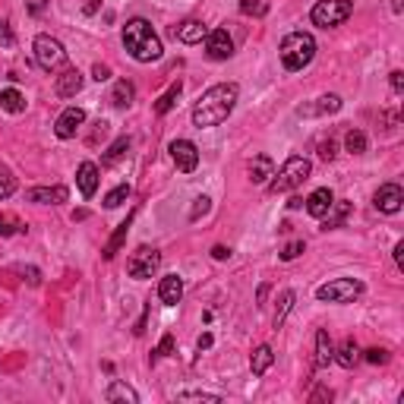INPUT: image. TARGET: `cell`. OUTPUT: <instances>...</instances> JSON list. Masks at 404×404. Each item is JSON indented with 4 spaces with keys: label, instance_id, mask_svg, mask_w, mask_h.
<instances>
[{
    "label": "cell",
    "instance_id": "6da1fadb",
    "mask_svg": "<svg viewBox=\"0 0 404 404\" xmlns=\"http://www.w3.org/2000/svg\"><path fill=\"white\" fill-rule=\"evenodd\" d=\"M240 85L237 83H218L212 89H206L199 95V101L193 105V126L208 130V126H218L231 117L234 105H237Z\"/></svg>",
    "mask_w": 404,
    "mask_h": 404
},
{
    "label": "cell",
    "instance_id": "7a4b0ae2",
    "mask_svg": "<svg viewBox=\"0 0 404 404\" xmlns=\"http://www.w3.org/2000/svg\"><path fill=\"white\" fill-rule=\"evenodd\" d=\"M120 38H124L126 54H130L136 64H152V60H161V54H165L158 32H155L152 23H149V19H143V16L126 19L124 35H120Z\"/></svg>",
    "mask_w": 404,
    "mask_h": 404
},
{
    "label": "cell",
    "instance_id": "3957f363",
    "mask_svg": "<svg viewBox=\"0 0 404 404\" xmlns=\"http://www.w3.org/2000/svg\"><path fill=\"white\" fill-rule=\"evenodd\" d=\"M278 57L287 73L307 70L316 57V38L309 35V32H287L278 44Z\"/></svg>",
    "mask_w": 404,
    "mask_h": 404
},
{
    "label": "cell",
    "instance_id": "277c9868",
    "mask_svg": "<svg viewBox=\"0 0 404 404\" xmlns=\"http://www.w3.org/2000/svg\"><path fill=\"white\" fill-rule=\"evenodd\" d=\"M309 174H313V161L303 158V155H291V158L278 167V174H272V180H268L266 186H268V193L297 190L303 180H309Z\"/></svg>",
    "mask_w": 404,
    "mask_h": 404
},
{
    "label": "cell",
    "instance_id": "5b68a950",
    "mask_svg": "<svg viewBox=\"0 0 404 404\" xmlns=\"http://www.w3.org/2000/svg\"><path fill=\"white\" fill-rule=\"evenodd\" d=\"M351 13H354L351 0H316V6L309 10V19H313V25H319V29H335V25L347 23Z\"/></svg>",
    "mask_w": 404,
    "mask_h": 404
},
{
    "label": "cell",
    "instance_id": "8992f818",
    "mask_svg": "<svg viewBox=\"0 0 404 404\" xmlns=\"http://www.w3.org/2000/svg\"><path fill=\"white\" fill-rule=\"evenodd\" d=\"M360 294H363V281L357 278H332L316 287V300L319 303H354Z\"/></svg>",
    "mask_w": 404,
    "mask_h": 404
},
{
    "label": "cell",
    "instance_id": "52a82bcc",
    "mask_svg": "<svg viewBox=\"0 0 404 404\" xmlns=\"http://www.w3.org/2000/svg\"><path fill=\"white\" fill-rule=\"evenodd\" d=\"M32 51H35V64L42 66L44 73H57L66 66V51L54 35H38Z\"/></svg>",
    "mask_w": 404,
    "mask_h": 404
},
{
    "label": "cell",
    "instance_id": "ba28073f",
    "mask_svg": "<svg viewBox=\"0 0 404 404\" xmlns=\"http://www.w3.org/2000/svg\"><path fill=\"white\" fill-rule=\"evenodd\" d=\"M158 266H161V253L155 250V246H139V250L130 253V259H126V275L136 281H145L158 272Z\"/></svg>",
    "mask_w": 404,
    "mask_h": 404
},
{
    "label": "cell",
    "instance_id": "9c48e42d",
    "mask_svg": "<svg viewBox=\"0 0 404 404\" xmlns=\"http://www.w3.org/2000/svg\"><path fill=\"white\" fill-rule=\"evenodd\" d=\"M171 158H174V165H177L180 174H193L199 167L196 143H190V139H174L171 143Z\"/></svg>",
    "mask_w": 404,
    "mask_h": 404
},
{
    "label": "cell",
    "instance_id": "30bf717a",
    "mask_svg": "<svg viewBox=\"0 0 404 404\" xmlns=\"http://www.w3.org/2000/svg\"><path fill=\"white\" fill-rule=\"evenodd\" d=\"M373 206H376V212H382V215L401 212V206H404V190H401L398 184H382L379 190H376V196H373Z\"/></svg>",
    "mask_w": 404,
    "mask_h": 404
},
{
    "label": "cell",
    "instance_id": "8fae6325",
    "mask_svg": "<svg viewBox=\"0 0 404 404\" xmlns=\"http://www.w3.org/2000/svg\"><path fill=\"white\" fill-rule=\"evenodd\" d=\"M206 54L212 60H231L234 57V38L227 35V29H208V35H206Z\"/></svg>",
    "mask_w": 404,
    "mask_h": 404
},
{
    "label": "cell",
    "instance_id": "7c38bea8",
    "mask_svg": "<svg viewBox=\"0 0 404 404\" xmlns=\"http://www.w3.org/2000/svg\"><path fill=\"white\" fill-rule=\"evenodd\" d=\"M83 124H85V111H83V107H66V111L54 120V136H57V139H73Z\"/></svg>",
    "mask_w": 404,
    "mask_h": 404
},
{
    "label": "cell",
    "instance_id": "4fadbf2b",
    "mask_svg": "<svg viewBox=\"0 0 404 404\" xmlns=\"http://www.w3.org/2000/svg\"><path fill=\"white\" fill-rule=\"evenodd\" d=\"M83 85H85V76L76 66H64V73L54 79V92H57L60 98H76L79 92H83Z\"/></svg>",
    "mask_w": 404,
    "mask_h": 404
},
{
    "label": "cell",
    "instance_id": "5bb4252c",
    "mask_svg": "<svg viewBox=\"0 0 404 404\" xmlns=\"http://www.w3.org/2000/svg\"><path fill=\"white\" fill-rule=\"evenodd\" d=\"M70 199V190L66 186H32L25 190V202H35V206H60V202Z\"/></svg>",
    "mask_w": 404,
    "mask_h": 404
},
{
    "label": "cell",
    "instance_id": "9a60e30c",
    "mask_svg": "<svg viewBox=\"0 0 404 404\" xmlns=\"http://www.w3.org/2000/svg\"><path fill=\"white\" fill-rule=\"evenodd\" d=\"M174 38H177L180 44H202L208 35V25L202 23V19H186V23H180L177 29L171 32Z\"/></svg>",
    "mask_w": 404,
    "mask_h": 404
},
{
    "label": "cell",
    "instance_id": "2e32d148",
    "mask_svg": "<svg viewBox=\"0 0 404 404\" xmlns=\"http://www.w3.org/2000/svg\"><path fill=\"white\" fill-rule=\"evenodd\" d=\"M341 105H345L341 95H322V98H316V105L297 107V117H326V114H338Z\"/></svg>",
    "mask_w": 404,
    "mask_h": 404
},
{
    "label": "cell",
    "instance_id": "e0dca14e",
    "mask_svg": "<svg viewBox=\"0 0 404 404\" xmlns=\"http://www.w3.org/2000/svg\"><path fill=\"white\" fill-rule=\"evenodd\" d=\"M76 186L79 193H83V199H92L98 190V165L95 161H83V165L76 167Z\"/></svg>",
    "mask_w": 404,
    "mask_h": 404
},
{
    "label": "cell",
    "instance_id": "ac0fdd59",
    "mask_svg": "<svg viewBox=\"0 0 404 404\" xmlns=\"http://www.w3.org/2000/svg\"><path fill=\"white\" fill-rule=\"evenodd\" d=\"M332 202H335V193L328 190V186H319V190H313L307 199H303V206H307V212L313 215V218H326V212L332 208Z\"/></svg>",
    "mask_w": 404,
    "mask_h": 404
},
{
    "label": "cell",
    "instance_id": "d6986e66",
    "mask_svg": "<svg viewBox=\"0 0 404 404\" xmlns=\"http://www.w3.org/2000/svg\"><path fill=\"white\" fill-rule=\"evenodd\" d=\"M158 300L165 303V307H177V303L184 300V278H180V275H165L158 285Z\"/></svg>",
    "mask_w": 404,
    "mask_h": 404
},
{
    "label": "cell",
    "instance_id": "ffe728a7",
    "mask_svg": "<svg viewBox=\"0 0 404 404\" xmlns=\"http://www.w3.org/2000/svg\"><path fill=\"white\" fill-rule=\"evenodd\" d=\"M246 174H250V184H256V186L268 184L275 174V161L268 158V155H256L250 165H246Z\"/></svg>",
    "mask_w": 404,
    "mask_h": 404
},
{
    "label": "cell",
    "instance_id": "44dd1931",
    "mask_svg": "<svg viewBox=\"0 0 404 404\" xmlns=\"http://www.w3.org/2000/svg\"><path fill=\"white\" fill-rule=\"evenodd\" d=\"M332 357H335L332 335H328V328H319V332H316V357H313V367H316V369H326L328 363H332Z\"/></svg>",
    "mask_w": 404,
    "mask_h": 404
},
{
    "label": "cell",
    "instance_id": "7402d4cb",
    "mask_svg": "<svg viewBox=\"0 0 404 404\" xmlns=\"http://www.w3.org/2000/svg\"><path fill=\"white\" fill-rule=\"evenodd\" d=\"M133 98H136V85L130 83V79H117L114 83V89H111V105L117 107V111H124V107H130L133 105Z\"/></svg>",
    "mask_w": 404,
    "mask_h": 404
},
{
    "label": "cell",
    "instance_id": "603a6c76",
    "mask_svg": "<svg viewBox=\"0 0 404 404\" xmlns=\"http://www.w3.org/2000/svg\"><path fill=\"white\" fill-rule=\"evenodd\" d=\"M130 225H133V215H126V221H120L117 231H114V234H111V240L105 244V250H101V256H105L107 262H111L114 256L120 253V246L126 244V234H130Z\"/></svg>",
    "mask_w": 404,
    "mask_h": 404
},
{
    "label": "cell",
    "instance_id": "cb8c5ba5",
    "mask_svg": "<svg viewBox=\"0 0 404 404\" xmlns=\"http://www.w3.org/2000/svg\"><path fill=\"white\" fill-rule=\"evenodd\" d=\"M347 215H351V202L335 199L332 208L326 212V218H322V231H335V227H341L347 221Z\"/></svg>",
    "mask_w": 404,
    "mask_h": 404
},
{
    "label": "cell",
    "instance_id": "d4e9b609",
    "mask_svg": "<svg viewBox=\"0 0 404 404\" xmlns=\"http://www.w3.org/2000/svg\"><path fill=\"white\" fill-rule=\"evenodd\" d=\"M338 367H345V369H354L357 367V360H360V347H357V341L354 338H345L338 347H335V357H332Z\"/></svg>",
    "mask_w": 404,
    "mask_h": 404
},
{
    "label": "cell",
    "instance_id": "484cf974",
    "mask_svg": "<svg viewBox=\"0 0 404 404\" xmlns=\"http://www.w3.org/2000/svg\"><path fill=\"white\" fill-rule=\"evenodd\" d=\"M272 363H275V351L268 345H259L250 354V373L253 376H266L268 369H272Z\"/></svg>",
    "mask_w": 404,
    "mask_h": 404
},
{
    "label": "cell",
    "instance_id": "4316f807",
    "mask_svg": "<svg viewBox=\"0 0 404 404\" xmlns=\"http://www.w3.org/2000/svg\"><path fill=\"white\" fill-rule=\"evenodd\" d=\"M105 401H111V404H117V401H124V404H139V395H136V388H130L126 382L114 379L111 386H107V392H105Z\"/></svg>",
    "mask_w": 404,
    "mask_h": 404
},
{
    "label": "cell",
    "instance_id": "83f0119b",
    "mask_svg": "<svg viewBox=\"0 0 404 404\" xmlns=\"http://www.w3.org/2000/svg\"><path fill=\"white\" fill-rule=\"evenodd\" d=\"M180 92H184V83H171L167 85V92L165 95H161L158 101H155V114H158V117H165L167 111H174V105H177V98H180Z\"/></svg>",
    "mask_w": 404,
    "mask_h": 404
},
{
    "label": "cell",
    "instance_id": "f1b7e54d",
    "mask_svg": "<svg viewBox=\"0 0 404 404\" xmlns=\"http://www.w3.org/2000/svg\"><path fill=\"white\" fill-rule=\"evenodd\" d=\"M126 152H130V136H117V139L111 143V149L101 155V167H114Z\"/></svg>",
    "mask_w": 404,
    "mask_h": 404
},
{
    "label": "cell",
    "instance_id": "f546056e",
    "mask_svg": "<svg viewBox=\"0 0 404 404\" xmlns=\"http://www.w3.org/2000/svg\"><path fill=\"white\" fill-rule=\"evenodd\" d=\"M0 107L6 114H23L25 111V95L19 89H4L0 92Z\"/></svg>",
    "mask_w": 404,
    "mask_h": 404
},
{
    "label": "cell",
    "instance_id": "4dcf8cb0",
    "mask_svg": "<svg viewBox=\"0 0 404 404\" xmlns=\"http://www.w3.org/2000/svg\"><path fill=\"white\" fill-rule=\"evenodd\" d=\"M294 300H297V294H294V291H285V294H281V303H278V309H275V319H272L275 328L285 326V319H287V313H291Z\"/></svg>",
    "mask_w": 404,
    "mask_h": 404
},
{
    "label": "cell",
    "instance_id": "1f68e13d",
    "mask_svg": "<svg viewBox=\"0 0 404 404\" xmlns=\"http://www.w3.org/2000/svg\"><path fill=\"white\" fill-rule=\"evenodd\" d=\"M25 231V225L13 212H0V237H13V234Z\"/></svg>",
    "mask_w": 404,
    "mask_h": 404
},
{
    "label": "cell",
    "instance_id": "d6a6232c",
    "mask_svg": "<svg viewBox=\"0 0 404 404\" xmlns=\"http://www.w3.org/2000/svg\"><path fill=\"white\" fill-rule=\"evenodd\" d=\"M345 149L351 155H363V152H367V133H363V130H347Z\"/></svg>",
    "mask_w": 404,
    "mask_h": 404
},
{
    "label": "cell",
    "instance_id": "836d02e7",
    "mask_svg": "<svg viewBox=\"0 0 404 404\" xmlns=\"http://www.w3.org/2000/svg\"><path fill=\"white\" fill-rule=\"evenodd\" d=\"M13 193H16V177H13L10 167L0 165V202H6Z\"/></svg>",
    "mask_w": 404,
    "mask_h": 404
},
{
    "label": "cell",
    "instance_id": "e575fe53",
    "mask_svg": "<svg viewBox=\"0 0 404 404\" xmlns=\"http://www.w3.org/2000/svg\"><path fill=\"white\" fill-rule=\"evenodd\" d=\"M240 13H244V16L262 19V16H268V4L266 0H240Z\"/></svg>",
    "mask_w": 404,
    "mask_h": 404
},
{
    "label": "cell",
    "instance_id": "d590c367",
    "mask_svg": "<svg viewBox=\"0 0 404 404\" xmlns=\"http://www.w3.org/2000/svg\"><path fill=\"white\" fill-rule=\"evenodd\" d=\"M126 199H130V186L120 184V186H114V190L105 196V208H117V206H124Z\"/></svg>",
    "mask_w": 404,
    "mask_h": 404
},
{
    "label": "cell",
    "instance_id": "8d00e7d4",
    "mask_svg": "<svg viewBox=\"0 0 404 404\" xmlns=\"http://www.w3.org/2000/svg\"><path fill=\"white\" fill-rule=\"evenodd\" d=\"M300 253H307V244L303 240H291V244H285V250H281V262H294Z\"/></svg>",
    "mask_w": 404,
    "mask_h": 404
},
{
    "label": "cell",
    "instance_id": "74e56055",
    "mask_svg": "<svg viewBox=\"0 0 404 404\" xmlns=\"http://www.w3.org/2000/svg\"><path fill=\"white\" fill-rule=\"evenodd\" d=\"M177 401H212V404H218L225 398H221V395H212V392H180Z\"/></svg>",
    "mask_w": 404,
    "mask_h": 404
},
{
    "label": "cell",
    "instance_id": "f35d334b",
    "mask_svg": "<svg viewBox=\"0 0 404 404\" xmlns=\"http://www.w3.org/2000/svg\"><path fill=\"white\" fill-rule=\"evenodd\" d=\"M208 208H212V199L196 196V199H193V208H190V221H199L202 215H208Z\"/></svg>",
    "mask_w": 404,
    "mask_h": 404
},
{
    "label": "cell",
    "instance_id": "ab89813d",
    "mask_svg": "<svg viewBox=\"0 0 404 404\" xmlns=\"http://www.w3.org/2000/svg\"><path fill=\"white\" fill-rule=\"evenodd\" d=\"M363 360L373 363V367H386V363H388V351H386V347H369V351L363 354Z\"/></svg>",
    "mask_w": 404,
    "mask_h": 404
},
{
    "label": "cell",
    "instance_id": "60d3db41",
    "mask_svg": "<svg viewBox=\"0 0 404 404\" xmlns=\"http://www.w3.org/2000/svg\"><path fill=\"white\" fill-rule=\"evenodd\" d=\"M16 272H19V275H23V278H25V281H29V287H38V285H42V272H38V268H35V266H19V268H16Z\"/></svg>",
    "mask_w": 404,
    "mask_h": 404
},
{
    "label": "cell",
    "instance_id": "b9f144b4",
    "mask_svg": "<svg viewBox=\"0 0 404 404\" xmlns=\"http://www.w3.org/2000/svg\"><path fill=\"white\" fill-rule=\"evenodd\" d=\"M171 354H174V335H165V338H161V345L152 351V363L158 360V357H171Z\"/></svg>",
    "mask_w": 404,
    "mask_h": 404
},
{
    "label": "cell",
    "instance_id": "7bdbcfd3",
    "mask_svg": "<svg viewBox=\"0 0 404 404\" xmlns=\"http://www.w3.org/2000/svg\"><path fill=\"white\" fill-rule=\"evenodd\" d=\"M13 44H16V35H13L10 23H6V19H0V48H13Z\"/></svg>",
    "mask_w": 404,
    "mask_h": 404
},
{
    "label": "cell",
    "instance_id": "ee69618b",
    "mask_svg": "<svg viewBox=\"0 0 404 404\" xmlns=\"http://www.w3.org/2000/svg\"><path fill=\"white\" fill-rule=\"evenodd\" d=\"M335 155H338V145H335V139H322V143H319V158H322V161H335Z\"/></svg>",
    "mask_w": 404,
    "mask_h": 404
},
{
    "label": "cell",
    "instance_id": "f6af8a7d",
    "mask_svg": "<svg viewBox=\"0 0 404 404\" xmlns=\"http://www.w3.org/2000/svg\"><path fill=\"white\" fill-rule=\"evenodd\" d=\"M51 0H25V10H29V16H42L44 10H48Z\"/></svg>",
    "mask_w": 404,
    "mask_h": 404
},
{
    "label": "cell",
    "instance_id": "bcb514c9",
    "mask_svg": "<svg viewBox=\"0 0 404 404\" xmlns=\"http://www.w3.org/2000/svg\"><path fill=\"white\" fill-rule=\"evenodd\" d=\"M388 83H392L395 95H401V92H404V73L401 70H392V73H388Z\"/></svg>",
    "mask_w": 404,
    "mask_h": 404
},
{
    "label": "cell",
    "instance_id": "7dc6e473",
    "mask_svg": "<svg viewBox=\"0 0 404 404\" xmlns=\"http://www.w3.org/2000/svg\"><path fill=\"white\" fill-rule=\"evenodd\" d=\"M92 79H98V83H107V79H111V66L95 64V66H92Z\"/></svg>",
    "mask_w": 404,
    "mask_h": 404
},
{
    "label": "cell",
    "instance_id": "c3c4849f",
    "mask_svg": "<svg viewBox=\"0 0 404 404\" xmlns=\"http://www.w3.org/2000/svg\"><path fill=\"white\" fill-rule=\"evenodd\" d=\"M309 401H332V388H326V386H319L313 395H309Z\"/></svg>",
    "mask_w": 404,
    "mask_h": 404
},
{
    "label": "cell",
    "instance_id": "681fc988",
    "mask_svg": "<svg viewBox=\"0 0 404 404\" xmlns=\"http://www.w3.org/2000/svg\"><path fill=\"white\" fill-rule=\"evenodd\" d=\"M212 259H218V262L231 259V250H227V246H212Z\"/></svg>",
    "mask_w": 404,
    "mask_h": 404
},
{
    "label": "cell",
    "instance_id": "f907efd6",
    "mask_svg": "<svg viewBox=\"0 0 404 404\" xmlns=\"http://www.w3.org/2000/svg\"><path fill=\"white\" fill-rule=\"evenodd\" d=\"M395 266L404 268V240H398V244H395Z\"/></svg>",
    "mask_w": 404,
    "mask_h": 404
},
{
    "label": "cell",
    "instance_id": "816d5d0a",
    "mask_svg": "<svg viewBox=\"0 0 404 404\" xmlns=\"http://www.w3.org/2000/svg\"><path fill=\"white\" fill-rule=\"evenodd\" d=\"M266 297H268V285H259V291H256V307H266Z\"/></svg>",
    "mask_w": 404,
    "mask_h": 404
},
{
    "label": "cell",
    "instance_id": "f5cc1de1",
    "mask_svg": "<svg viewBox=\"0 0 404 404\" xmlns=\"http://www.w3.org/2000/svg\"><path fill=\"white\" fill-rule=\"evenodd\" d=\"M196 347H199V351H208V347H212V335L202 332V335H199V341H196Z\"/></svg>",
    "mask_w": 404,
    "mask_h": 404
},
{
    "label": "cell",
    "instance_id": "db71d44e",
    "mask_svg": "<svg viewBox=\"0 0 404 404\" xmlns=\"http://www.w3.org/2000/svg\"><path fill=\"white\" fill-rule=\"evenodd\" d=\"M89 218V212H85V208H76V212H73V221H85Z\"/></svg>",
    "mask_w": 404,
    "mask_h": 404
},
{
    "label": "cell",
    "instance_id": "11a10c76",
    "mask_svg": "<svg viewBox=\"0 0 404 404\" xmlns=\"http://www.w3.org/2000/svg\"><path fill=\"white\" fill-rule=\"evenodd\" d=\"M98 6H101V0H89V4H85V13H89V16H92V13H95Z\"/></svg>",
    "mask_w": 404,
    "mask_h": 404
},
{
    "label": "cell",
    "instance_id": "9f6ffc18",
    "mask_svg": "<svg viewBox=\"0 0 404 404\" xmlns=\"http://www.w3.org/2000/svg\"><path fill=\"white\" fill-rule=\"evenodd\" d=\"M300 206H303V199H300V196H294L291 202H287V208H300Z\"/></svg>",
    "mask_w": 404,
    "mask_h": 404
}]
</instances>
